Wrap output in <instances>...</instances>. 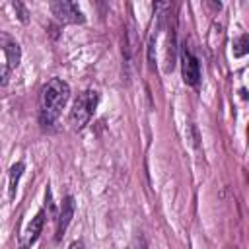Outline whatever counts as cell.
Listing matches in <instances>:
<instances>
[{
	"label": "cell",
	"mask_w": 249,
	"mask_h": 249,
	"mask_svg": "<svg viewBox=\"0 0 249 249\" xmlns=\"http://www.w3.org/2000/svg\"><path fill=\"white\" fill-rule=\"evenodd\" d=\"M68 97H70V86L64 80L58 78L49 80L41 91V123L53 124L60 115L62 107L66 105Z\"/></svg>",
	"instance_id": "6da1fadb"
},
{
	"label": "cell",
	"mask_w": 249,
	"mask_h": 249,
	"mask_svg": "<svg viewBox=\"0 0 249 249\" xmlns=\"http://www.w3.org/2000/svg\"><path fill=\"white\" fill-rule=\"evenodd\" d=\"M97 103H99V93L97 91H93V89L82 91L76 97V101H74V105H72V109L68 113L70 128L72 130H82L89 123V119L93 117V111H95Z\"/></svg>",
	"instance_id": "7a4b0ae2"
},
{
	"label": "cell",
	"mask_w": 249,
	"mask_h": 249,
	"mask_svg": "<svg viewBox=\"0 0 249 249\" xmlns=\"http://www.w3.org/2000/svg\"><path fill=\"white\" fill-rule=\"evenodd\" d=\"M51 12L62 23H82L86 19L84 14H82V10L74 2H68V0L51 2Z\"/></svg>",
	"instance_id": "3957f363"
},
{
	"label": "cell",
	"mask_w": 249,
	"mask_h": 249,
	"mask_svg": "<svg viewBox=\"0 0 249 249\" xmlns=\"http://www.w3.org/2000/svg\"><path fill=\"white\" fill-rule=\"evenodd\" d=\"M181 74H183V82L187 86H198V82H200V64H198L196 56L187 47L181 49Z\"/></svg>",
	"instance_id": "277c9868"
},
{
	"label": "cell",
	"mask_w": 249,
	"mask_h": 249,
	"mask_svg": "<svg viewBox=\"0 0 249 249\" xmlns=\"http://www.w3.org/2000/svg\"><path fill=\"white\" fill-rule=\"evenodd\" d=\"M43 222H45V210H39V212L35 214V218H31V222H29L25 233L21 235L19 249H29V247L37 241V237H39V233H41V230H43Z\"/></svg>",
	"instance_id": "5b68a950"
},
{
	"label": "cell",
	"mask_w": 249,
	"mask_h": 249,
	"mask_svg": "<svg viewBox=\"0 0 249 249\" xmlns=\"http://www.w3.org/2000/svg\"><path fill=\"white\" fill-rule=\"evenodd\" d=\"M74 208H76L74 196H70V195L64 196L62 204H60V210H58V216H56V239H60L64 235V231H66V228H68V224L74 216Z\"/></svg>",
	"instance_id": "8992f818"
},
{
	"label": "cell",
	"mask_w": 249,
	"mask_h": 249,
	"mask_svg": "<svg viewBox=\"0 0 249 249\" xmlns=\"http://www.w3.org/2000/svg\"><path fill=\"white\" fill-rule=\"evenodd\" d=\"M0 47H2V51L6 53V56H8V68H10V70L16 68V66L19 64V58H21L19 45H18L12 37H8L6 33H0Z\"/></svg>",
	"instance_id": "52a82bcc"
},
{
	"label": "cell",
	"mask_w": 249,
	"mask_h": 249,
	"mask_svg": "<svg viewBox=\"0 0 249 249\" xmlns=\"http://www.w3.org/2000/svg\"><path fill=\"white\" fill-rule=\"evenodd\" d=\"M21 173H23V163L21 161H18V163H14L10 167V181H8V195H10V198L16 196V189H18V181H19Z\"/></svg>",
	"instance_id": "ba28073f"
},
{
	"label": "cell",
	"mask_w": 249,
	"mask_h": 249,
	"mask_svg": "<svg viewBox=\"0 0 249 249\" xmlns=\"http://www.w3.org/2000/svg\"><path fill=\"white\" fill-rule=\"evenodd\" d=\"M148 66L150 70L156 68V35H150L148 39Z\"/></svg>",
	"instance_id": "9c48e42d"
},
{
	"label": "cell",
	"mask_w": 249,
	"mask_h": 249,
	"mask_svg": "<svg viewBox=\"0 0 249 249\" xmlns=\"http://www.w3.org/2000/svg\"><path fill=\"white\" fill-rule=\"evenodd\" d=\"M235 47H239V49H235V51H233V54H235V56L245 54V53H247V35H241V37H239V41L235 43Z\"/></svg>",
	"instance_id": "30bf717a"
},
{
	"label": "cell",
	"mask_w": 249,
	"mask_h": 249,
	"mask_svg": "<svg viewBox=\"0 0 249 249\" xmlns=\"http://www.w3.org/2000/svg\"><path fill=\"white\" fill-rule=\"evenodd\" d=\"M12 8H14V10H18V14H19L18 18L25 23V21H27V16H29V14H27V10H25V6H23V4H19V2H12Z\"/></svg>",
	"instance_id": "8fae6325"
},
{
	"label": "cell",
	"mask_w": 249,
	"mask_h": 249,
	"mask_svg": "<svg viewBox=\"0 0 249 249\" xmlns=\"http://www.w3.org/2000/svg\"><path fill=\"white\" fill-rule=\"evenodd\" d=\"M8 74H10L8 64H2V62H0V86H4V84L8 82Z\"/></svg>",
	"instance_id": "7c38bea8"
}]
</instances>
